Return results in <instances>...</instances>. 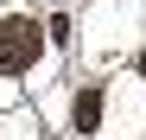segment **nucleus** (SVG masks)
<instances>
[{
    "mask_svg": "<svg viewBox=\"0 0 146 140\" xmlns=\"http://www.w3.org/2000/svg\"><path fill=\"white\" fill-rule=\"evenodd\" d=\"M70 121H76V134H95V121H102V89H95V83L70 102Z\"/></svg>",
    "mask_w": 146,
    "mask_h": 140,
    "instance_id": "nucleus-2",
    "label": "nucleus"
},
{
    "mask_svg": "<svg viewBox=\"0 0 146 140\" xmlns=\"http://www.w3.org/2000/svg\"><path fill=\"white\" fill-rule=\"evenodd\" d=\"M140 77H146V51H140Z\"/></svg>",
    "mask_w": 146,
    "mask_h": 140,
    "instance_id": "nucleus-3",
    "label": "nucleus"
},
{
    "mask_svg": "<svg viewBox=\"0 0 146 140\" xmlns=\"http://www.w3.org/2000/svg\"><path fill=\"white\" fill-rule=\"evenodd\" d=\"M44 51V32L32 19H0V70L19 77V70H32V57Z\"/></svg>",
    "mask_w": 146,
    "mask_h": 140,
    "instance_id": "nucleus-1",
    "label": "nucleus"
}]
</instances>
